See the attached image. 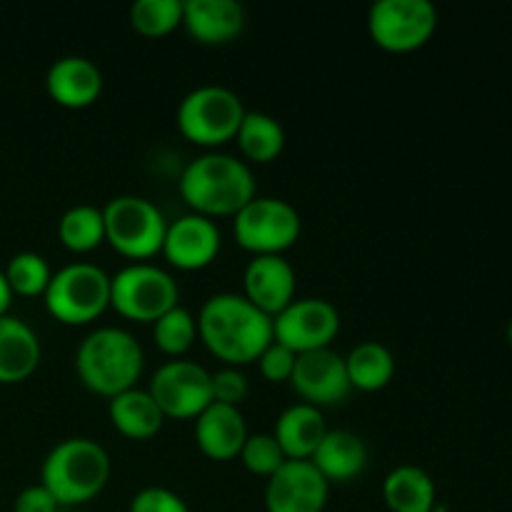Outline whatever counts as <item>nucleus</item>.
I'll return each instance as SVG.
<instances>
[{
  "label": "nucleus",
  "instance_id": "4",
  "mask_svg": "<svg viewBox=\"0 0 512 512\" xmlns=\"http://www.w3.org/2000/svg\"><path fill=\"white\" fill-rule=\"evenodd\" d=\"M110 478V458L90 438H65L45 455L40 480L58 505H85L98 498Z\"/></svg>",
  "mask_w": 512,
  "mask_h": 512
},
{
  "label": "nucleus",
  "instance_id": "1",
  "mask_svg": "<svg viewBox=\"0 0 512 512\" xmlns=\"http://www.w3.org/2000/svg\"><path fill=\"white\" fill-rule=\"evenodd\" d=\"M198 335L205 348L230 368L255 363L273 343V318L245 295L218 293L200 308Z\"/></svg>",
  "mask_w": 512,
  "mask_h": 512
},
{
  "label": "nucleus",
  "instance_id": "32",
  "mask_svg": "<svg viewBox=\"0 0 512 512\" xmlns=\"http://www.w3.org/2000/svg\"><path fill=\"white\" fill-rule=\"evenodd\" d=\"M295 360H298V355H295L293 350L280 345L278 340H273L258 358L260 375H263L268 383H290V375H293L295 370Z\"/></svg>",
  "mask_w": 512,
  "mask_h": 512
},
{
  "label": "nucleus",
  "instance_id": "30",
  "mask_svg": "<svg viewBox=\"0 0 512 512\" xmlns=\"http://www.w3.org/2000/svg\"><path fill=\"white\" fill-rule=\"evenodd\" d=\"M5 280H8L13 295H25V298H35V295H45L50 278V265L43 255L38 253H18L10 258L8 268L3 270Z\"/></svg>",
  "mask_w": 512,
  "mask_h": 512
},
{
  "label": "nucleus",
  "instance_id": "22",
  "mask_svg": "<svg viewBox=\"0 0 512 512\" xmlns=\"http://www.w3.org/2000/svg\"><path fill=\"white\" fill-rule=\"evenodd\" d=\"M310 463L328 483H350L368 465V448L363 438L350 430H328Z\"/></svg>",
  "mask_w": 512,
  "mask_h": 512
},
{
  "label": "nucleus",
  "instance_id": "34",
  "mask_svg": "<svg viewBox=\"0 0 512 512\" xmlns=\"http://www.w3.org/2000/svg\"><path fill=\"white\" fill-rule=\"evenodd\" d=\"M248 398V380L238 368H223L213 373V403L233 405L238 408Z\"/></svg>",
  "mask_w": 512,
  "mask_h": 512
},
{
  "label": "nucleus",
  "instance_id": "28",
  "mask_svg": "<svg viewBox=\"0 0 512 512\" xmlns=\"http://www.w3.org/2000/svg\"><path fill=\"white\" fill-rule=\"evenodd\" d=\"M195 338H198V320L183 305H175L173 310H168L163 318H158L153 323L155 345L165 355H173V358L188 353L193 348Z\"/></svg>",
  "mask_w": 512,
  "mask_h": 512
},
{
  "label": "nucleus",
  "instance_id": "29",
  "mask_svg": "<svg viewBox=\"0 0 512 512\" xmlns=\"http://www.w3.org/2000/svg\"><path fill=\"white\" fill-rule=\"evenodd\" d=\"M130 23L145 38H163L183 25V0H138L130 8Z\"/></svg>",
  "mask_w": 512,
  "mask_h": 512
},
{
  "label": "nucleus",
  "instance_id": "15",
  "mask_svg": "<svg viewBox=\"0 0 512 512\" xmlns=\"http://www.w3.org/2000/svg\"><path fill=\"white\" fill-rule=\"evenodd\" d=\"M170 265L178 270L208 268L220 253V230L215 220L190 213L168 225L163 250Z\"/></svg>",
  "mask_w": 512,
  "mask_h": 512
},
{
  "label": "nucleus",
  "instance_id": "11",
  "mask_svg": "<svg viewBox=\"0 0 512 512\" xmlns=\"http://www.w3.org/2000/svg\"><path fill=\"white\" fill-rule=\"evenodd\" d=\"M148 393L165 418L195 420L213 403V373L193 360H170L155 370Z\"/></svg>",
  "mask_w": 512,
  "mask_h": 512
},
{
  "label": "nucleus",
  "instance_id": "37",
  "mask_svg": "<svg viewBox=\"0 0 512 512\" xmlns=\"http://www.w3.org/2000/svg\"><path fill=\"white\" fill-rule=\"evenodd\" d=\"M508 340H510V345H512V320H510V325H508Z\"/></svg>",
  "mask_w": 512,
  "mask_h": 512
},
{
  "label": "nucleus",
  "instance_id": "7",
  "mask_svg": "<svg viewBox=\"0 0 512 512\" xmlns=\"http://www.w3.org/2000/svg\"><path fill=\"white\" fill-rule=\"evenodd\" d=\"M105 240L130 260H148L163 250L165 223L155 203L140 195H118L103 208Z\"/></svg>",
  "mask_w": 512,
  "mask_h": 512
},
{
  "label": "nucleus",
  "instance_id": "20",
  "mask_svg": "<svg viewBox=\"0 0 512 512\" xmlns=\"http://www.w3.org/2000/svg\"><path fill=\"white\" fill-rule=\"evenodd\" d=\"M325 433H328V425H325L323 410L308 403H295L275 420L273 438L278 440L288 460H310L318 445L323 443Z\"/></svg>",
  "mask_w": 512,
  "mask_h": 512
},
{
  "label": "nucleus",
  "instance_id": "5",
  "mask_svg": "<svg viewBox=\"0 0 512 512\" xmlns=\"http://www.w3.org/2000/svg\"><path fill=\"white\" fill-rule=\"evenodd\" d=\"M243 100L225 85H200L178 105V130L185 140L215 148L235 138L243 123Z\"/></svg>",
  "mask_w": 512,
  "mask_h": 512
},
{
  "label": "nucleus",
  "instance_id": "21",
  "mask_svg": "<svg viewBox=\"0 0 512 512\" xmlns=\"http://www.w3.org/2000/svg\"><path fill=\"white\" fill-rule=\"evenodd\" d=\"M40 363V340L28 323L15 315H0V383L30 378Z\"/></svg>",
  "mask_w": 512,
  "mask_h": 512
},
{
  "label": "nucleus",
  "instance_id": "17",
  "mask_svg": "<svg viewBox=\"0 0 512 512\" xmlns=\"http://www.w3.org/2000/svg\"><path fill=\"white\" fill-rule=\"evenodd\" d=\"M248 435L243 413L233 405L210 403L195 418V443H198L200 453L218 463L238 458Z\"/></svg>",
  "mask_w": 512,
  "mask_h": 512
},
{
  "label": "nucleus",
  "instance_id": "18",
  "mask_svg": "<svg viewBox=\"0 0 512 512\" xmlns=\"http://www.w3.org/2000/svg\"><path fill=\"white\" fill-rule=\"evenodd\" d=\"M48 95L58 105L70 110H80L93 105L103 93V75L93 60L83 55H65L55 60L45 75Z\"/></svg>",
  "mask_w": 512,
  "mask_h": 512
},
{
  "label": "nucleus",
  "instance_id": "36",
  "mask_svg": "<svg viewBox=\"0 0 512 512\" xmlns=\"http://www.w3.org/2000/svg\"><path fill=\"white\" fill-rule=\"evenodd\" d=\"M10 300H13V290H10L8 280H5V273L0 270V315L8 313Z\"/></svg>",
  "mask_w": 512,
  "mask_h": 512
},
{
  "label": "nucleus",
  "instance_id": "6",
  "mask_svg": "<svg viewBox=\"0 0 512 512\" xmlns=\"http://www.w3.org/2000/svg\"><path fill=\"white\" fill-rule=\"evenodd\" d=\"M45 308L65 325H88L110 308V275L93 263H70L50 278Z\"/></svg>",
  "mask_w": 512,
  "mask_h": 512
},
{
  "label": "nucleus",
  "instance_id": "26",
  "mask_svg": "<svg viewBox=\"0 0 512 512\" xmlns=\"http://www.w3.org/2000/svg\"><path fill=\"white\" fill-rule=\"evenodd\" d=\"M238 148L250 163H273L285 148V130L278 118L260 110H245L238 133Z\"/></svg>",
  "mask_w": 512,
  "mask_h": 512
},
{
  "label": "nucleus",
  "instance_id": "16",
  "mask_svg": "<svg viewBox=\"0 0 512 512\" xmlns=\"http://www.w3.org/2000/svg\"><path fill=\"white\" fill-rule=\"evenodd\" d=\"M295 268L283 255H255L243 275L245 298L275 318L295 300Z\"/></svg>",
  "mask_w": 512,
  "mask_h": 512
},
{
  "label": "nucleus",
  "instance_id": "25",
  "mask_svg": "<svg viewBox=\"0 0 512 512\" xmlns=\"http://www.w3.org/2000/svg\"><path fill=\"white\" fill-rule=\"evenodd\" d=\"M345 370H348L350 388L375 393V390L388 388L393 380L395 355L383 343L365 340L345 355Z\"/></svg>",
  "mask_w": 512,
  "mask_h": 512
},
{
  "label": "nucleus",
  "instance_id": "14",
  "mask_svg": "<svg viewBox=\"0 0 512 512\" xmlns=\"http://www.w3.org/2000/svg\"><path fill=\"white\" fill-rule=\"evenodd\" d=\"M290 385L303 398V403L313 405V408L343 403L353 390L348 370H345V358L330 348L298 355Z\"/></svg>",
  "mask_w": 512,
  "mask_h": 512
},
{
  "label": "nucleus",
  "instance_id": "23",
  "mask_svg": "<svg viewBox=\"0 0 512 512\" xmlns=\"http://www.w3.org/2000/svg\"><path fill=\"white\" fill-rule=\"evenodd\" d=\"M108 415L113 428L130 440H150L165 423L163 410L158 408L153 395L140 388H130L110 398Z\"/></svg>",
  "mask_w": 512,
  "mask_h": 512
},
{
  "label": "nucleus",
  "instance_id": "9",
  "mask_svg": "<svg viewBox=\"0 0 512 512\" xmlns=\"http://www.w3.org/2000/svg\"><path fill=\"white\" fill-rule=\"evenodd\" d=\"M300 213L280 198H258L255 195L238 215H235V240L240 248L253 255H283L300 238Z\"/></svg>",
  "mask_w": 512,
  "mask_h": 512
},
{
  "label": "nucleus",
  "instance_id": "27",
  "mask_svg": "<svg viewBox=\"0 0 512 512\" xmlns=\"http://www.w3.org/2000/svg\"><path fill=\"white\" fill-rule=\"evenodd\" d=\"M60 243L73 253H90L105 240L103 208L95 205H73L65 210L58 223Z\"/></svg>",
  "mask_w": 512,
  "mask_h": 512
},
{
  "label": "nucleus",
  "instance_id": "8",
  "mask_svg": "<svg viewBox=\"0 0 512 512\" xmlns=\"http://www.w3.org/2000/svg\"><path fill=\"white\" fill-rule=\"evenodd\" d=\"M180 290L168 270L133 263L110 278V305L135 323H155L178 305Z\"/></svg>",
  "mask_w": 512,
  "mask_h": 512
},
{
  "label": "nucleus",
  "instance_id": "12",
  "mask_svg": "<svg viewBox=\"0 0 512 512\" xmlns=\"http://www.w3.org/2000/svg\"><path fill=\"white\" fill-rule=\"evenodd\" d=\"M340 333V313L323 298H295L273 318V340L295 355L330 348Z\"/></svg>",
  "mask_w": 512,
  "mask_h": 512
},
{
  "label": "nucleus",
  "instance_id": "24",
  "mask_svg": "<svg viewBox=\"0 0 512 512\" xmlns=\"http://www.w3.org/2000/svg\"><path fill=\"white\" fill-rule=\"evenodd\" d=\"M383 500L390 512H435L438 488L418 465H398L385 475Z\"/></svg>",
  "mask_w": 512,
  "mask_h": 512
},
{
  "label": "nucleus",
  "instance_id": "31",
  "mask_svg": "<svg viewBox=\"0 0 512 512\" xmlns=\"http://www.w3.org/2000/svg\"><path fill=\"white\" fill-rule=\"evenodd\" d=\"M243 460L245 468L253 475H260V478H270V475L278 473L285 465V453L278 445V440L273 438V433H255L248 435L243 450L238 455Z\"/></svg>",
  "mask_w": 512,
  "mask_h": 512
},
{
  "label": "nucleus",
  "instance_id": "38",
  "mask_svg": "<svg viewBox=\"0 0 512 512\" xmlns=\"http://www.w3.org/2000/svg\"><path fill=\"white\" fill-rule=\"evenodd\" d=\"M435 512H445V510H440V508H435Z\"/></svg>",
  "mask_w": 512,
  "mask_h": 512
},
{
  "label": "nucleus",
  "instance_id": "2",
  "mask_svg": "<svg viewBox=\"0 0 512 512\" xmlns=\"http://www.w3.org/2000/svg\"><path fill=\"white\" fill-rule=\"evenodd\" d=\"M180 195L205 218L238 215L255 198V175L245 160L225 153H205L185 165Z\"/></svg>",
  "mask_w": 512,
  "mask_h": 512
},
{
  "label": "nucleus",
  "instance_id": "33",
  "mask_svg": "<svg viewBox=\"0 0 512 512\" xmlns=\"http://www.w3.org/2000/svg\"><path fill=\"white\" fill-rule=\"evenodd\" d=\"M128 512H190L188 503L168 488H143L133 495Z\"/></svg>",
  "mask_w": 512,
  "mask_h": 512
},
{
  "label": "nucleus",
  "instance_id": "13",
  "mask_svg": "<svg viewBox=\"0 0 512 512\" xmlns=\"http://www.w3.org/2000/svg\"><path fill=\"white\" fill-rule=\"evenodd\" d=\"M330 483L310 460H285L265 485L268 512H323L328 505Z\"/></svg>",
  "mask_w": 512,
  "mask_h": 512
},
{
  "label": "nucleus",
  "instance_id": "19",
  "mask_svg": "<svg viewBox=\"0 0 512 512\" xmlns=\"http://www.w3.org/2000/svg\"><path fill=\"white\" fill-rule=\"evenodd\" d=\"M183 25L203 45H225L245 28V8L235 0H185Z\"/></svg>",
  "mask_w": 512,
  "mask_h": 512
},
{
  "label": "nucleus",
  "instance_id": "35",
  "mask_svg": "<svg viewBox=\"0 0 512 512\" xmlns=\"http://www.w3.org/2000/svg\"><path fill=\"white\" fill-rule=\"evenodd\" d=\"M60 505L43 485H30L15 498L13 512H58Z\"/></svg>",
  "mask_w": 512,
  "mask_h": 512
},
{
  "label": "nucleus",
  "instance_id": "10",
  "mask_svg": "<svg viewBox=\"0 0 512 512\" xmlns=\"http://www.w3.org/2000/svg\"><path fill=\"white\" fill-rule=\"evenodd\" d=\"M438 10L430 0H378L368 13V33L388 53H410L433 38Z\"/></svg>",
  "mask_w": 512,
  "mask_h": 512
},
{
  "label": "nucleus",
  "instance_id": "3",
  "mask_svg": "<svg viewBox=\"0 0 512 512\" xmlns=\"http://www.w3.org/2000/svg\"><path fill=\"white\" fill-rule=\"evenodd\" d=\"M145 355L138 340L123 328H98L85 335L75 350V373L80 383L103 398H115L135 388L143 373Z\"/></svg>",
  "mask_w": 512,
  "mask_h": 512
}]
</instances>
